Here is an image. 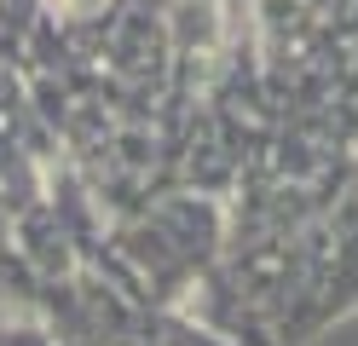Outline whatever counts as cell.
Wrapping results in <instances>:
<instances>
[{
	"label": "cell",
	"mask_w": 358,
	"mask_h": 346,
	"mask_svg": "<svg viewBox=\"0 0 358 346\" xmlns=\"http://www.w3.org/2000/svg\"><path fill=\"white\" fill-rule=\"evenodd\" d=\"M64 6H70V12H87V6H99V0H64Z\"/></svg>",
	"instance_id": "1"
}]
</instances>
